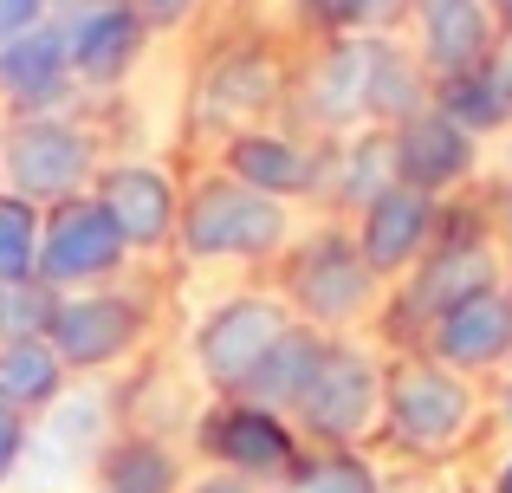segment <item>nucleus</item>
<instances>
[{
    "mask_svg": "<svg viewBox=\"0 0 512 493\" xmlns=\"http://www.w3.org/2000/svg\"><path fill=\"white\" fill-rule=\"evenodd\" d=\"M195 442L221 474H240V481H253V487L292 481L299 461H305L299 429H292L286 416H273V409H260V403H240V396H214V409L195 422Z\"/></svg>",
    "mask_w": 512,
    "mask_h": 493,
    "instance_id": "obj_9",
    "label": "nucleus"
},
{
    "mask_svg": "<svg viewBox=\"0 0 512 493\" xmlns=\"http://www.w3.org/2000/svg\"><path fill=\"white\" fill-rule=\"evenodd\" d=\"M65 390H72V370L59 364V351H52L46 338H13V344H0V409L39 422Z\"/></svg>",
    "mask_w": 512,
    "mask_h": 493,
    "instance_id": "obj_23",
    "label": "nucleus"
},
{
    "mask_svg": "<svg viewBox=\"0 0 512 493\" xmlns=\"http://www.w3.org/2000/svg\"><path fill=\"white\" fill-rule=\"evenodd\" d=\"M234 182H247V189L273 195V202H305V195H318V169H325V150L305 137H292V130H273V124H253V130H234V137L221 143V163Z\"/></svg>",
    "mask_w": 512,
    "mask_h": 493,
    "instance_id": "obj_17",
    "label": "nucleus"
},
{
    "mask_svg": "<svg viewBox=\"0 0 512 493\" xmlns=\"http://www.w3.org/2000/svg\"><path fill=\"white\" fill-rule=\"evenodd\" d=\"M389 137H396V182H409V189L448 195L480 169V137L461 130L454 117H441L435 104L422 117H409L402 130H389Z\"/></svg>",
    "mask_w": 512,
    "mask_h": 493,
    "instance_id": "obj_20",
    "label": "nucleus"
},
{
    "mask_svg": "<svg viewBox=\"0 0 512 493\" xmlns=\"http://www.w3.org/2000/svg\"><path fill=\"white\" fill-rule=\"evenodd\" d=\"M39 228L46 208L0 189V279H39Z\"/></svg>",
    "mask_w": 512,
    "mask_h": 493,
    "instance_id": "obj_27",
    "label": "nucleus"
},
{
    "mask_svg": "<svg viewBox=\"0 0 512 493\" xmlns=\"http://www.w3.org/2000/svg\"><path fill=\"white\" fill-rule=\"evenodd\" d=\"M325 150V143H318ZM383 189H396V137L389 130H350V137H331L325 169H318V195L344 208H370Z\"/></svg>",
    "mask_w": 512,
    "mask_h": 493,
    "instance_id": "obj_21",
    "label": "nucleus"
},
{
    "mask_svg": "<svg viewBox=\"0 0 512 493\" xmlns=\"http://www.w3.org/2000/svg\"><path fill=\"white\" fill-rule=\"evenodd\" d=\"M383 377L389 370L357 338H325L305 396L292 403V429L318 448H357L370 429H383Z\"/></svg>",
    "mask_w": 512,
    "mask_h": 493,
    "instance_id": "obj_5",
    "label": "nucleus"
},
{
    "mask_svg": "<svg viewBox=\"0 0 512 493\" xmlns=\"http://www.w3.org/2000/svg\"><path fill=\"white\" fill-rule=\"evenodd\" d=\"M59 292L46 279H0V344L13 338H46V318Z\"/></svg>",
    "mask_w": 512,
    "mask_h": 493,
    "instance_id": "obj_29",
    "label": "nucleus"
},
{
    "mask_svg": "<svg viewBox=\"0 0 512 493\" xmlns=\"http://www.w3.org/2000/svg\"><path fill=\"white\" fill-rule=\"evenodd\" d=\"M52 7V20H65V13H85V7H98V0H46Z\"/></svg>",
    "mask_w": 512,
    "mask_h": 493,
    "instance_id": "obj_36",
    "label": "nucleus"
},
{
    "mask_svg": "<svg viewBox=\"0 0 512 493\" xmlns=\"http://www.w3.org/2000/svg\"><path fill=\"white\" fill-rule=\"evenodd\" d=\"M286 493H376V474L357 448H318V455L299 461Z\"/></svg>",
    "mask_w": 512,
    "mask_h": 493,
    "instance_id": "obj_28",
    "label": "nucleus"
},
{
    "mask_svg": "<svg viewBox=\"0 0 512 493\" xmlns=\"http://www.w3.org/2000/svg\"><path fill=\"white\" fill-rule=\"evenodd\" d=\"M286 98V65L273 59L266 46H240L227 59H214L195 85V117L208 130H221V143L234 130H253L266 124V111Z\"/></svg>",
    "mask_w": 512,
    "mask_h": 493,
    "instance_id": "obj_13",
    "label": "nucleus"
},
{
    "mask_svg": "<svg viewBox=\"0 0 512 493\" xmlns=\"http://www.w3.org/2000/svg\"><path fill=\"white\" fill-rule=\"evenodd\" d=\"M292 325H299V318H292V305L279 299V292H227V299L208 305L201 325L188 331L195 377L208 383L214 396H240Z\"/></svg>",
    "mask_w": 512,
    "mask_h": 493,
    "instance_id": "obj_6",
    "label": "nucleus"
},
{
    "mask_svg": "<svg viewBox=\"0 0 512 493\" xmlns=\"http://www.w3.org/2000/svg\"><path fill=\"white\" fill-rule=\"evenodd\" d=\"M150 26L130 0H98L85 13H65V52H72V78H78V98H104L117 91L130 72L143 65L150 52Z\"/></svg>",
    "mask_w": 512,
    "mask_h": 493,
    "instance_id": "obj_11",
    "label": "nucleus"
},
{
    "mask_svg": "<svg viewBox=\"0 0 512 493\" xmlns=\"http://www.w3.org/2000/svg\"><path fill=\"white\" fill-rule=\"evenodd\" d=\"M279 299L292 305L299 325L338 338V331L363 325V318L376 312L383 279H376L370 260L357 253V234L318 228V234H305V241L286 247V292H279Z\"/></svg>",
    "mask_w": 512,
    "mask_h": 493,
    "instance_id": "obj_3",
    "label": "nucleus"
},
{
    "mask_svg": "<svg viewBox=\"0 0 512 493\" xmlns=\"http://www.w3.org/2000/svg\"><path fill=\"white\" fill-rule=\"evenodd\" d=\"M91 195L111 208L117 234L130 241L137 260H156V253L175 247V228H182V195H188L182 182H175V169L143 163V156H111Z\"/></svg>",
    "mask_w": 512,
    "mask_h": 493,
    "instance_id": "obj_10",
    "label": "nucleus"
},
{
    "mask_svg": "<svg viewBox=\"0 0 512 493\" xmlns=\"http://www.w3.org/2000/svg\"><path fill=\"white\" fill-rule=\"evenodd\" d=\"M370 59H376V33H344L312 59V72L299 78V111L331 137L370 130Z\"/></svg>",
    "mask_w": 512,
    "mask_h": 493,
    "instance_id": "obj_16",
    "label": "nucleus"
},
{
    "mask_svg": "<svg viewBox=\"0 0 512 493\" xmlns=\"http://www.w3.org/2000/svg\"><path fill=\"white\" fill-rule=\"evenodd\" d=\"M500 409H506V422H512V377H506V396H500Z\"/></svg>",
    "mask_w": 512,
    "mask_h": 493,
    "instance_id": "obj_40",
    "label": "nucleus"
},
{
    "mask_svg": "<svg viewBox=\"0 0 512 493\" xmlns=\"http://www.w3.org/2000/svg\"><path fill=\"white\" fill-rule=\"evenodd\" d=\"M487 65L506 78V91H512V33H500V46H493V59H487Z\"/></svg>",
    "mask_w": 512,
    "mask_h": 493,
    "instance_id": "obj_35",
    "label": "nucleus"
},
{
    "mask_svg": "<svg viewBox=\"0 0 512 493\" xmlns=\"http://www.w3.org/2000/svg\"><path fill=\"white\" fill-rule=\"evenodd\" d=\"M130 260H137V253L117 234L111 208H104L98 195H72V202L46 208V228H39V279H46L52 292L117 286Z\"/></svg>",
    "mask_w": 512,
    "mask_h": 493,
    "instance_id": "obj_8",
    "label": "nucleus"
},
{
    "mask_svg": "<svg viewBox=\"0 0 512 493\" xmlns=\"http://www.w3.org/2000/svg\"><path fill=\"white\" fill-rule=\"evenodd\" d=\"M182 493H260L253 481H240V474H221V468H208V474H195Z\"/></svg>",
    "mask_w": 512,
    "mask_h": 493,
    "instance_id": "obj_34",
    "label": "nucleus"
},
{
    "mask_svg": "<svg viewBox=\"0 0 512 493\" xmlns=\"http://www.w3.org/2000/svg\"><path fill=\"white\" fill-rule=\"evenodd\" d=\"M292 234V202L234 182L227 169L195 176V189L182 195V228H175V253L188 266H260L286 260Z\"/></svg>",
    "mask_w": 512,
    "mask_h": 493,
    "instance_id": "obj_1",
    "label": "nucleus"
},
{
    "mask_svg": "<svg viewBox=\"0 0 512 493\" xmlns=\"http://www.w3.org/2000/svg\"><path fill=\"white\" fill-rule=\"evenodd\" d=\"M480 422V396L461 370L435 364V357H402L383 377V429L409 455H448L454 442H467V429Z\"/></svg>",
    "mask_w": 512,
    "mask_h": 493,
    "instance_id": "obj_7",
    "label": "nucleus"
},
{
    "mask_svg": "<svg viewBox=\"0 0 512 493\" xmlns=\"http://www.w3.org/2000/svg\"><path fill=\"white\" fill-rule=\"evenodd\" d=\"M493 286H506L500 247H493L487 234H474V228H461V234L448 228L435 247L422 253V260H415L409 292H402V312H409L415 325L428 331V318H441L448 305L474 299V292H493Z\"/></svg>",
    "mask_w": 512,
    "mask_h": 493,
    "instance_id": "obj_12",
    "label": "nucleus"
},
{
    "mask_svg": "<svg viewBox=\"0 0 512 493\" xmlns=\"http://www.w3.org/2000/svg\"><path fill=\"white\" fill-rule=\"evenodd\" d=\"M506 221H512V208H506Z\"/></svg>",
    "mask_w": 512,
    "mask_h": 493,
    "instance_id": "obj_41",
    "label": "nucleus"
},
{
    "mask_svg": "<svg viewBox=\"0 0 512 493\" xmlns=\"http://www.w3.org/2000/svg\"><path fill=\"white\" fill-rule=\"evenodd\" d=\"M104 137L85 111H39L7 117V195L33 208H59L72 195H91L104 176Z\"/></svg>",
    "mask_w": 512,
    "mask_h": 493,
    "instance_id": "obj_2",
    "label": "nucleus"
},
{
    "mask_svg": "<svg viewBox=\"0 0 512 493\" xmlns=\"http://www.w3.org/2000/svg\"><path fill=\"white\" fill-rule=\"evenodd\" d=\"M415 0H344V26L350 33H389V26L409 20Z\"/></svg>",
    "mask_w": 512,
    "mask_h": 493,
    "instance_id": "obj_31",
    "label": "nucleus"
},
{
    "mask_svg": "<svg viewBox=\"0 0 512 493\" xmlns=\"http://www.w3.org/2000/svg\"><path fill=\"white\" fill-rule=\"evenodd\" d=\"M409 20H415V59L428 65L435 85L487 65L500 46V20L487 0H415Z\"/></svg>",
    "mask_w": 512,
    "mask_h": 493,
    "instance_id": "obj_18",
    "label": "nucleus"
},
{
    "mask_svg": "<svg viewBox=\"0 0 512 493\" xmlns=\"http://www.w3.org/2000/svg\"><path fill=\"white\" fill-rule=\"evenodd\" d=\"M422 344H428L435 364L461 370V377L506 364V357H512V292L493 286V292H474V299L448 305L441 318H428Z\"/></svg>",
    "mask_w": 512,
    "mask_h": 493,
    "instance_id": "obj_19",
    "label": "nucleus"
},
{
    "mask_svg": "<svg viewBox=\"0 0 512 493\" xmlns=\"http://www.w3.org/2000/svg\"><path fill=\"white\" fill-rule=\"evenodd\" d=\"M46 344L59 351V364L72 370L78 383L111 377L130 357L150 344V299L130 292L124 279L117 286H85V292H59L46 318Z\"/></svg>",
    "mask_w": 512,
    "mask_h": 493,
    "instance_id": "obj_4",
    "label": "nucleus"
},
{
    "mask_svg": "<svg viewBox=\"0 0 512 493\" xmlns=\"http://www.w3.org/2000/svg\"><path fill=\"white\" fill-rule=\"evenodd\" d=\"M0 189H7V111H0Z\"/></svg>",
    "mask_w": 512,
    "mask_h": 493,
    "instance_id": "obj_39",
    "label": "nucleus"
},
{
    "mask_svg": "<svg viewBox=\"0 0 512 493\" xmlns=\"http://www.w3.org/2000/svg\"><path fill=\"white\" fill-rule=\"evenodd\" d=\"M435 111L454 117L461 130H474V137H493V130L512 124V91H506V78L493 72V65H474V72L435 85Z\"/></svg>",
    "mask_w": 512,
    "mask_h": 493,
    "instance_id": "obj_26",
    "label": "nucleus"
},
{
    "mask_svg": "<svg viewBox=\"0 0 512 493\" xmlns=\"http://www.w3.org/2000/svg\"><path fill=\"white\" fill-rule=\"evenodd\" d=\"M26 461H33V422L13 416V409H0V493L20 481Z\"/></svg>",
    "mask_w": 512,
    "mask_h": 493,
    "instance_id": "obj_30",
    "label": "nucleus"
},
{
    "mask_svg": "<svg viewBox=\"0 0 512 493\" xmlns=\"http://www.w3.org/2000/svg\"><path fill=\"white\" fill-rule=\"evenodd\" d=\"M318 351H325V331L292 325L286 338H279V351L266 357L260 370H253V383L240 390V403H260V409H273V416H286V422H292V403H299L305 383H312Z\"/></svg>",
    "mask_w": 512,
    "mask_h": 493,
    "instance_id": "obj_25",
    "label": "nucleus"
},
{
    "mask_svg": "<svg viewBox=\"0 0 512 493\" xmlns=\"http://www.w3.org/2000/svg\"><path fill=\"white\" fill-rule=\"evenodd\" d=\"M111 403H104L98 390H85V383L72 377V390L59 396V403L46 409V416L33 422V442H46L52 455H72V461H91L98 468V455L111 448Z\"/></svg>",
    "mask_w": 512,
    "mask_h": 493,
    "instance_id": "obj_24",
    "label": "nucleus"
},
{
    "mask_svg": "<svg viewBox=\"0 0 512 493\" xmlns=\"http://www.w3.org/2000/svg\"><path fill=\"white\" fill-rule=\"evenodd\" d=\"M493 7V20H500V33H512V0H487Z\"/></svg>",
    "mask_w": 512,
    "mask_h": 493,
    "instance_id": "obj_37",
    "label": "nucleus"
},
{
    "mask_svg": "<svg viewBox=\"0 0 512 493\" xmlns=\"http://www.w3.org/2000/svg\"><path fill=\"white\" fill-rule=\"evenodd\" d=\"M493 493H512V455L500 461V474H493Z\"/></svg>",
    "mask_w": 512,
    "mask_h": 493,
    "instance_id": "obj_38",
    "label": "nucleus"
},
{
    "mask_svg": "<svg viewBox=\"0 0 512 493\" xmlns=\"http://www.w3.org/2000/svg\"><path fill=\"white\" fill-rule=\"evenodd\" d=\"M46 20H52L46 0H0V46L20 39V33H33V26H46Z\"/></svg>",
    "mask_w": 512,
    "mask_h": 493,
    "instance_id": "obj_33",
    "label": "nucleus"
},
{
    "mask_svg": "<svg viewBox=\"0 0 512 493\" xmlns=\"http://www.w3.org/2000/svg\"><path fill=\"white\" fill-rule=\"evenodd\" d=\"M435 241H441V195H428V189L396 182L370 208H357V253L370 260L376 279L415 273V260Z\"/></svg>",
    "mask_w": 512,
    "mask_h": 493,
    "instance_id": "obj_14",
    "label": "nucleus"
},
{
    "mask_svg": "<svg viewBox=\"0 0 512 493\" xmlns=\"http://www.w3.org/2000/svg\"><path fill=\"white\" fill-rule=\"evenodd\" d=\"M91 487L98 493H182L188 468L175 455V442H163V435L117 429L111 448L98 455V468H91Z\"/></svg>",
    "mask_w": 512,
    "mask_h": 493,
    "instance_id": "obj_22",
    "label": "nucleus"
},
{
    "mask_svg": "<svg viewBox=\"0 0 512 493\" xmlns=\"http://www.w3.org/2000/svg\"><path fill=\"white\" fill-rule=\"evenodd\" d=\"M72 104H78V78H72V52H65V20H46L0 46V111L7 117L72 111Z\"/></svg>",
    "mask_w": 512,
    "mask_h": 493,
    "instance_id": "obj_15",
    "label": "nucleus"
},
{
    "mask_svg": "<svg viewBox=\"0 0 512 493\" xmlns=\"http://www.w3.org/2000/svg\"><path fill=\"white\" fill-rule=\"evenodd\" d=\"M130 7L143 13V26H150V33H175V26L195 20V13L208 7V0H130Z\"/></svg>",
    "mask_w": 512,
    "mask_h": 493,
    "instance_id": "obj_32",
    "label": "nucleus"
}]
</instances>
